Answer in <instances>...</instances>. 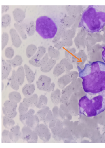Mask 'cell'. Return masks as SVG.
<instances>
[{
  "instance_id": "6da1fadb",
  "label": "cell",
  "mask_w": 105,
  "mask_h": 148,
  "mask_svg": "<svg viewBox=\"0 0 105 148\" xmlns=\"http://www.w3.org/2000/svg\"><path fill=\"white\" fill-rule=\"evenodd\" d=\"M79 77L82 79L85 92L97 93L105 90V63L97 61L85 65L83 69L77 66Z\"/></svg>"
},
{
  "instance_id": "7a4b0ae2",
  "label": "cell",
  "mask_w": 105,
  "mask_h": 148,
  "mask_svg": "<svg viewBox=\"0 0 105 148\" xmlns=\"http://www.w3.org/2000/svg\"><path fill=\"white\" fill-rule=\"evenodd\" d=\"M105 26V6H89L83 10L78 27L87 32H100Z\"/></svg>"
},
{
  "instance_id": "3957f363",
  "label": "cell",
  "mask_w": 105,
  "mask_h": 148,
  "mask_svg": "<svg viewBox=\"0 0 105 148\" xmlns=\"http://www.w3.org/2000/svg\"><path fill=\"white\" fill-rule=\"evenodd\" d=\"M79 113L88 117H93L105 110V90L97 93H87L79 101Z\"/></svg>"
},
{
  "instance_id": "277c9868",
  "label": "cell",
  "mask_w": 105,
  "mask_h": 148,
  "mask_svg": "<svg viewBox=\"0 0 105 148\" xmlns=\"http://www.w3.org/2000/svg\"><path fill=\"white\" fill-rule=\"evenodd\" d=\"M58 28L55 21L49 16H41L36 20V32L44 39L54 38Z\"/></svg>"
},
{
  "instance_id": "5b68a950",
  "label": "cell",
  "mask_w": 105,
  "mask_h": 148,
  "mask_svg": "<svg viewBox=\"0 0 105 148\" xmlns=\"http://www.w3.org/2000/svg\"><path fill=\"white\" fill-rule=\"evenodd\" d=\"M18 103L6 100L4 103V107L2 108L3 114L5 116L10 118H14L18 114L16 109Z\"/></svg>"
},
{
  "instance_id": "8992f818",
  "label": "cell",
  "mask_w": 105,
  "mask_h": 148,
  "mask_svg": "<svg viewBox=\"0 0 105 148\" xmlns=\"http://www.w3.org/2000/svg\"><path fill=\"white\" fill-rule=\"evenodd\" d=\"M49 128L47 125L45 124H41L34 130H36L41 140L43 142H47L50 140L51 137V134Z\"/></svg>"
},
{
  "instance_id": "52a82bcc",
  "label": "cell",
  "mask_w": 105,
  "mask_h": 148,
  "mask_svg": "<svg viewBox=\"0 0 105 148\" xmlns=\"http://www.w3.org/2000/svg\"><path fill=\"white\" fill-rule=\"evenodd\" d=\"M51 78L44 75H41L36 81L37 88L41 91L47 92L51 84Z\"/></svg>"
},
{
  "instance_id": "ba28073f",
  "label": "cell",
  "mask_w": 105,
  "mask_h": 148,
  "mask_svg": "<svg viewBox=\"0 0 105 148\" xmlns=\"http://www.w3.org/2000/svg\"><path fill=\"white\" fill-rule=\"evenodd\" d=\"M73 91V84L72 82L70 84L67 85L64 89H62L60 103L61 104H67L69 99L72 96Z\"/></svg>"
},
{
  "instance_id": "9c48e42d",
  "label": "cell",
  "mask_w": 105,
  "mask_h": 148,
  "mask_svg": "<svg viewBox=\"0 0 105 148\" xmlns=\"http://www.w3.org/2000/svg\"><path fill=\"white\" fill-rule=\"evenodd\" d=\"M64 128L62 122L58 121L55 126L51 129L52 137L56 141H59L62 140V135Z\"/></svg>"
},
{
  "instance_id": "30bf717a",
  "label": "cell",
  "mask_w": 105,
  "mask_h": 148,
  "mask_svg": "<svg viewBox=\"0 0 105 148\" xmlns=\"http://www.w3.org/2000/svg\"><path fill=\"white\" fill-rule=\"evenodd\" d=\"M9 34L12 45L15 47L19 48L21 46L22 42L21 36L16 29L14 28H12L9 30Z\"/></svg>"
},
{
  "instance_id": "8fae6325",
  "label": "cell",
  "mask_w": 105,
  "mask_h": 148,
  "mask_svg": "<svg viewBox=\"0 0 105 148\" xmlns=\"http://www.w3.org/2000/svg\"><path fill=\"white\" fill-rule=\"evenodd\" d=\"M59 114L60 117L64 120H71L72 118V116L68 109V103H62L61 104L60 108L59 109Z\"/></svg>"
},
{
  "instance_id": "7c38bea8",
  "label": "cell",
  "mask_w": 105,
  "mask_h": 148,
  "mask_svg": "<svg viewBox=\"0 0 105 148\" xmlns=\"http://www.w3.org/2000/svg\"><path fill=\"white\" fill-rule=\"evenodd\" d=\"M21 132L20 131V126L19 125L14 126L9 131V137L12 142H18L19 139H21Z\"/></svg>"
},
{
  "instance_id": "4fadbf2b",
  "label": "cell",
  "mask_w": 105,
  "mask_h": 148,
  "mask_svg": "<svg viewBox=\"0 0 105 148\" xmlns=\"http://www.w3.org/2000/svg\"><path fill=\"white\" fill-rule=\"evenodd\" d=\"M39 122L40 120L38 116L36 114H34L33 116L26 119L22 124L24 125L28 126L33 130H34L39 125Z\"/></svg>"
},
{
  "instance_id": "5bb4252c",
  "label": "cell",
  "mask_w": 105,
  "mask_h": 148,
  "mask_svg": "<svg viewBox=\"0 0 105 148\" xmlns=\"http://www.w3.org/2000/svg\"><path fill=\"white\" fill-rule=\"evenodd\" d=\"M13 16L15 21L17 23H22L25 18V12L19 8H16L13 11Z\"/></svg>"
},
{
  "instance_id": "9a60e30c",
  "label": "cell",
  "mask_w": 105,
  "mask_h": 148,
  "mask_svg": "<svg viewBox=\"0 0 105 148\" xmlns=\"http://www.w3.org/2000/svg\"><path fill=\"white\" fill-rule=\"evenodd\" d=\"M12 66L7 61L2 59V80L6 79L9 76L12 70Z\"/></svg>"
},
{
  "instance_id": "2e32d148",
  "label": "cell",
  "mask_w": 105,
  "mask_h": 148,
  "mask_svg": "<svg viewBox=\"0 0 105 148\" xmlns=\"http://www.w3.org/2000/svg\"><path fill=\"white\" fill-rule=\"evenodd\" d=\"M38 97L37 94H34L30 97H26L23 99L22 102L28 107H36L38 101Z\"/></svg>"
},
{
  "instance_id": "e0dca14e",
  "label": "cell",
  "mask_w": 105,
  "mask_h": 148,
  "mask_svg": "<svg viewBox=\"0 0 105 148\" xmlns=\"http://www.w3.org/2000/svg\"><path fill=\"white\" fill-rule=\"evenodd\" d=\"M26 24L24 23H15L14 24V27L17 32L19 33L22 39L25 40L27 38V34L26 31Z\"/></svg>"
},
{
  "instance_id": "ac0fdd59",
  "label": "cell",
  "mask_w": 105,
  "mask_h": 148,
  "mask_svg": "<svg viewBox=\"0 0 105 148\" xmlns=\"http://www.w3.org/2000/svg\"><path fill=\"white\" fill-rule=\"evenodd\" d=\"M72 82V81L70 76L68 73H66L59 78L58 80V85L60 88L63 89L68 84H70Z\"/></svg>"
},
{
  "instance_id": "d6986e66",
  "label": "cell",
  "mask_w": 105,
  "mask_h": 148,
  "mask_svg": "<svg viewBox=\"0 0 105 148\" xmlns=\"http://www.w3.org/2000/svg\"><path fill=\"white\" fill-rule=\"evenodd\" d=\"M35 86L33 83H28L22 87V92L26 98L30 97L34 94L35 91Z\"/></svg>"
},
{
  "instance_id": "ffe728a7",
  "label": "cell",
  "mask_w": 105,
  "mask_h": 148,
  "mask_svg": "<svg viewBox=\"0 0 105 148\" xmlns=\"http://www.w3.org/2000/svg\"><path fill=\"white\" fill-rule=\"evenodd\" d=\"M56 63V60L50 58L49 61L44 65L41 67L40 70L41 72L44 73L50 72L54 67Z\"/></svg>"
},
{
  "instance_id": "44dd1931",
  "label": "cell",
  "mask_w": 105,
  "mask_h": 148,
  "mask_svg": "<svg viewBox=\"0 0 105 148\" xmlns=\"http://www.w3.org/2000/svg\"><path fill=\"white\" fill-rule=\"evenodd\" d=\"M16 75L19 85L21 86L24 83L26 77L24 66H21L18 68L16 71Z\"/></svg>"
},
{
  "instance_id": "7402d4cb",
  "label": "cell",
  "mask_w": 105,
  "mask_h": 148,
  "mask_svg": "<svg viewBox=\"0 0 105 148\" xmlns=\"http://www.w3.org/2000/svg\"><path fill=\"white\" fill-rule=\"evenodd\" d=\"M76 22V18L70 16H66L60 20L61 24L65 26L67 29L72 27Z\"/></svg>"
},
{
  "instance_id": "603a6c76",
  "label": "cell",
  "mask_w": 105,
  "mask_h": 148,
  "mask_svg": "<svg viewBox=\"0 0 105 148\" xmlns=\"http://www.w3.org/2000/svg\"><path fill=\"white\" fill-rule=\"evenodd\" d=\"M62 96V92L60 89H57L51 92L50 95V99L52 103L56 106L60 103Z\"/></svg>"
},
{
  "instance_id": "cb8c5ba5",
  "label": "cell",
  "mask_w": 105,
  "mask_h": 148,
  "mask_svg": "<svg viewBox=\"0 0 105 148\" xmlns=\"http://www.w3.org/2000/svg\"><path fill=\"white\" fill-rule=\"evenodd\" d=\"M33 131L28 126L24 125L21 130V139L24 141H28L32 135Z\"/></svg>"
},
{
  "instance_id": "d4e9b609",
  "label": "cell",
  "mask_w": 105,
  "mask_h": 148,
  "mask_svg": "<svg viewBox=\"0 0 105 148\" xmlns=\"http://www.w3.org/2000/svg\"><path fill=\"white\" fill-rule=\"evenodd\" d=\"M76 49L75 48H70L67 47L65 49V58L73 64H74L75 56Z\"/></svg>"
},
{
  "instance_id": "484cf974",
  "label": "cell",
  "mask_w": 105,
  "mask_h": 148,
  "mask_svg": "<svg viewBox=\"0 0 105 148\" xmlns=\"http://www.w3.org/2000/svg\"><path fill=\"white\" fill-rule=\"evenodd\" d=\"M24 67L27 80L28 83H33L35 79V73L27 65L24 64Z\"/></svg>"
},
{
  "instance_id": "4316f807",
  "label": "cell",
  "mask_w": 105,
  "mask_h": 148,
  "mask_svg": "<svg viewBox=\"0 0 105 148\" xmlns=\"http://www.w3.org/2000/svg\"><path fill=\"white\" fill-rule=\"evenodd\" d=\"M6 61L9 63L12 67L16 68V67L21 66L23 62V59L20 55H16L12 59L7 60Z\"/></svg>"
},
{
  "instance_id": "83f0119b",
  "label": "cell",
  "mask_w": 105,
  "mask_h": 148,
  "mask_svg": "<svg viewBox=\"0 0 105 148\" xmlns=\"http://www.w3.org/2000/svg\"><path fill=\"white\" fill-rule=\"evenodd\" d=\"M67 28L62 24L61 23L60 24L59 27L58 28V30L56 35L52 40V43L54 44H55L58 41L60 40L62 35L64 34V32H65V31L67 30Z\"/></svg>"
},
{
  "instance_id": "f1b7e54d",
  "label": "cell",
  "mask_w": 105,
  "mask_h": 148,
  "mask_svg": "<svg viewBox=\"0 0 105 148\" xmlns=\"http://www.w3.org/2000/svg\"><path fill=\"white\" fill-rule=\"evenodd\" d=\"M73 45V41L72 40H61L58 41L55 44H54V47L58 49L59 50H61L63 47H70L72 46Z\"/></svg>"
},
{
  "instance_id": "f546056e",
  "label": "cell",
  "mask_w": 105,
  "mask_h": 148,
  "mask_svg": "<svg viewBox=\"0 0 105 148\" xmlns=\"http://www.w3.org/2000/svg\"><path fill=\"white\" fill-rule=\"evenodd\" d=\"M19 84L18 83L16 75V71L14 70L10 78V86L13 89L17 91L19 88Z\"/></svg>"
},
{
  "instance_id": "4dcf8cb0",
  "label": "cell",
  "mask_w": 105,
  "mask_h": 148,
  "mask_svg": "<svg viewBox=\"0 0 105 148\" xmlns=\"http://www.w3.org/2000/svg\"><path fill=\"white\" fill-rule=\"evenodd\" d=\"M48 54L50 58L56 60L59 59L60 56V53L59 50L56 48L54 46H50L48 47Z\"/></svg>"
},
{
  "instance_id": "1f68e13d",
  "label": "cell",
  "mask_w": 105,
  "mask_h": 148,
  "mask_svg": "<svg viewBox=\"0 0 105 148\" xmlns=\"http://www.w3.org/2000/svg\"><path fill=\"white\" fill-rule=\"evenodd\" d=\"M75 34V29L71 28L65 31L62 35L61 40H70L74 38Z\"/></svg>"
},
{
  "instance_id": "d6a6232c",
  "label": "cell",
  "mask_w": 105,
  "mask_h": 148,
  "mask_svg": "<svg viewBox=\"0 0 105 148\" xmlns=\"http://www.w3.org/2000/svg\"><path fill=\"white\" fill-rule=\"evenodd\" d=\"M9 100L18 103L20 102L22 99L21 94L17 91H14L9 93L8 95Z\"/></svg>"
},
{
  "instance_id": "836d02e7",
  "label": "cell",
  "mask_w": 105,
  "mask_h": 148,
  "mask_svg": "<svg viewBox=\"0 0 105 148\" xmlns=\"http://www.w3.org/2000/svg\"><path fill=\"white\" fill-rule=\"evenodd\" d=\"M46 53L45 47L43 46H39L37 49V50L36 54L31 58L37 60H40L46 54Z\"/></svg>"
},
{
  "instance_id": "e575fe53",
  "label": "cell",
  "mask_w": 105,
  "mask_h": 148,
  "mask_svg": "<svg viewBox=\"0 0 105 148\" xmlns=\"http://www.w3.org/2000/svg\"><path fill=\"white\" fill-rule=\"evenodd\" d=\"M26 34L29 36H33L35 34L36 31V24L34 21H31L29 23L26 24Z\"/></svg>"
},
{
  "instance_id": "d590c367",
  "label": "cell",
  "mask_w": 105,
  "mask_h": 148,
  "mask_svg": "<svg viewBox=\"0 0 105 148\" xmlns=\"http://www.w3.org/2000/svg\"><path fill=\"white\" fill-rule=\"evenodd\" d=\"M15 121L13 119L4 116L3 118V125L6 129L10 130L14 126Z\"/></svg>"
},
{
  "instance_id": "8d00e7d4",
  "label": "cell",
  "mask_w": 105,
  "mask_h": 148,
  "mask_svg": "<svg viewBox=\"0 0 105 148\" xmlns=\"http://www.w3.org/2000/svg\"><path fill=\"white\" fill-rule=\"evenodd\" d=\"M50 111V108L48 106L40 109V110L37 111L36 113V115L38 116L40 121H42L44 120L48 112Z\"/></svg>"
},
{
  "instance_id": "74e56055",
  "label": "cell",
  "mask_w": 105,
  "mask_h": 148,
  "mask_svg": "<svg viewBox=\"0 0 105 148\" xmlns=\"http://www.w3.org/2000/svg\"><path fill=\"white\" fill-rule=\"evenodd\" d=\"M37 46L33 44H31L27 46L26 49V55L28 58L33 57L37 50Z\"/></svg>"
},
{
  "instance_id": "f35d334b",
  "label": "cell",
  "mask_w": 105,
  "mask_h": 148,
  "mask_svg": "<svg viewBox=\"0 0 105 148\" xmlns=\"http://www.w3.org/2000/svg\"><path fill=\"white\" fill-rule=\"evenodd\" d=\"M48 102V99L45 95H41L39 98L38 102L36 105V107L38 109H41L47 106Z\"/></svg>"
},
{
  "instance_id": "ab89813d",
  "label": "cell",
  "mask_w": 105,
  "mask_h": 148,
  "mask_svg": "<svg viewBox=\"0 0 105 148\" xmlns=\"http://www.w3.org/2000/svg\"><path fill=\"white\" fill-rule=\"evenodd\" d=\"M65 72V68L59 62L54 66L53 71V74L54 76L59 77Z\"/></svg>"
},
{
  "instance_id": "60d3db41",
  "label": "cell",
  "mask_w": 105,
  "mask_h": 148,
  "mask_svg": "<svg viewBox=\"0 0 105 148\" xmlns=\"http://www.w3.org/2000/svg\"><path fill=\"white\" fill-rule=\"evenodd\" d=\"M60 63L65 68L66 73L69 72L73 69V65L65 57L62 59Z\"/></svg>"
},
{
  "instance_id": "b9f144b4",
  "label": "cell",
  "mask_w": 105,
  "mask_h": 148,
  "mask_svg": "<svg viewBox=\"0 0 105 148\" xmlns=\"http://www.w3.org/2000/svg\"><path fill=\"white\" fill-rule=\"evenodd\" d=\"M11 17L10 15L6 14L2 17V27L6 28L10 25L11 22Z\"/></svg>"
},
{
  "instance_id": "7bdbcfd3",
  "label": "cell",
  "mask_w": 105,
  "mask_h": 148,
  "mask_svg": "<svg viewBox=\"0 0 105 148\" xmlns=\"http://www.w3.org/2000/svg\"><path fill=\"white\" fill-rule=\"evenodd\" d=\"M9 137V131L5 130L2 133V143H11Z\"/></svg>"
},
{
  "instance_id": "ee69618b",
  "label": "cell",
  "mask_w": 105,
  "mask_h": 148,
  "mask_svg": "<svg viewBox=\"0 0 105 148\" xmlns=\"http://www.w3.org/2000/svg\"><path fill=\"white\" fill-rule=\"evenodd\" d=\"M35 113V111L34 109H30L28 112H26L25 114L19 115V120L22 123H23L28 118L33 116Z\"/></svg>"
},
{
  "instance_id": "f6af8a7d",
  "label": "cell",
  "mask_w": 105,
  "mask_h": 148,
  "mask_svg": "<svg viewBox=\"0 0 105 148\" xmlns=\"http://www.w3.org/2000/svg\"><path fill=\"white\" fill-rule=\"evenodd\" d=\"M9 36L8 33L4 32L2 34V50L3 51L8 44Z\"/></svg>"
},
{
  "instance_id": "bcb514c9",
  "label": "cell",
  "mask_w": 105,
  "mask_h": 148,
  "mask_svg": "<svg viewBox=\"0 0 105 148\" xmlns=\"http://www.w3.org/2000/svg\"><path fill=\"white\" fill-rule=\"evenodd\" d=\"M5 57L8 59H11L14 56L15 52L13 48L11 47H6L5 51Z\"/></svg>"
},
{
  "instance_id": "7dc6e473",
  "label": "cell",
  "mask_w": 105,
  "mask_h": 148,
  "mask_svg": "<svg viewBox=\"0 0 105 148\" xmlns=\"http://www.w3.org/2000/svg\"><path fill=\"white\" fill-rule=\"evenodd\" d=\"M38 136L37 132L36 130H33L30 138L27 142L29 143H36L38 141Z\"/></svg>"
},
{
  "instance_id": "c3c4849f",
  "label": "cell",
  "mask_w": 105,
  "mask_h": 148,
  "mask_svg": "<svg viewBox=\"0 0 105 148\" xmlns=\"http://www.w3.org/2000/svg\"><path fill=\"white\" fill-rule=\"evenodd\" d=\"M29 108L26 106L23 102L20 103L19 104L18 111L19 113V115H22L25 114L26 112H28Z\"/></svg>"
},
{
  "instance_id": "681fc988",
  "label": "cell",
  "mask_w": 105,
  "mask_h": 148,
  "mask_svg": "<svg viewBox=\"0 0 105 148\" xmlns=\"http://www.w3.org/2000/svg\"><path fill=\"white\" fill-rule=\"evenodd\" d=\"M54 119L52 111L50 110V111L48 112V114H47L44 120L43 121V123L46 125L48 126V125H49V123L53 120V119Z\"/></svg>"
},
{
  "instance_id": "f907efd6",
  "label": "cell",
  "mask_w": 105,
  "mask_h": 148,
  "mask_svg": "<svg viewBox=\"0 0 105 148\" xmlns=\"http://www.w3.org/2000/svg\"><path fill=\"white\" fill-rule=\"evenodd\" d=\"M59 108L57 106H55L52 109V112L53 113L54 117L57 121L60 120L59 117H60L59 114Z\"/></svg>"
},
{
  "instance_id": "816d5d0a",
  "label": "cell",
  "mask_w": 105,
  "mask_h": 148,
  "mask_svg": "<svg viewBox=\"0 0 105 148\" xmlns=\"http://www.w3.org/2000/svg\"><path fill=\"white\" fill-rule=\"evenodd\" d=\"M68 75H70L72 81H74L77 80V77L79 76V72H76V71H69L67 72Z\"/></svg>"
},
{
  "instance_id": "f5cc1de1",
  "label": "cell",
  "mask_w": 105,
  "mask_h": 148,
  "mask_svg": "<svg viewBox=\"0 0 105 148\" xmlns=\"http://www.w3.org/2000/svg\"><path fill=\"white\" fill-rule=\"evenodd\" d=\"M40 60H36V59L31 58L30 60L29 61V63L30 64L32 65L34 67L40 68Z\"/></svg>"
},
{
  "instance_id": "db71d44e",
  "label": "cell",
  "mask_w": 105,
  "mask_h": 148,
  "mask_svg": "<svg viewBox=\"0 0 105 148\" xmlns=\"http://www.w3.org/2000/svg\"><path fill=\"white\" fill-rule=\"evenodd\" d=\"M49 59H49V57L48 53H46V54L40 60L41 67L44 65L46 63H47L49 61Z\"/></svg>"
},
{
  "instance_id": "11a10c76",
  "label": "cell",
  "mask_w": 105,
  "mask_h": 148,
  "mask_svg": "<svg viewBox=\"0 0 105 148\" xmlns=\"http://www.w3.org/2000/svg\"><path fill=\"white\" fill-rule=\"evenodd\" d=\"M57 120L55 119H53V120L51 121V122H50L49 123V129L51 130L52 128H53V127H54L55 126L56 124V122L57 121Z\"/></svg>"
},
{
  "instance_id": "9f6ffc18",
  "label": "cell",
  "mask_w": 105,
  "mask_h": 148,
  "mask_svg": "<svg viewBox=\"0 0 105 148\" xmlns=\"http://www.w3.org/2000/svg\"><path fill=\"white\" fill-rule=\"evenodd\" d=\"M55 87V84L54 83H51L50 86H49V88L47 90V92H52V91L54 90V88Z\"/></svg>"
},
{
  "instance_id": "6f0895ef",
  "label": "cell",
  "mask_w": 105,
  "mask_h": 148,
  "mask_svg": "<svg viewBox=\"0 0 105 148\" xmlns=\"http://www.w3.org/2000/svg\"><path fill=\"white\" fill-rule=\"evenodd\" d=\"M9 9V6H2V13L6 12Z\"/></svg>"
},
{
  "instance_id": "680465c9",
  "label": "cell",
  "mask_w": 105,
  "mask_h": 148,
  "mask_svg": "<svg viewBox=\"0 0 105 148\" xmlns=\"http://www.w3.org/2000/svg\"><path fill=\"white\" fill-rule=\"evenodd\" d=\"M102 57L103 60L105 63V47L104 49V50L102 53Z\"/></svg>"
},
{
  "instance_id": "91938a15",
  "label": "cell",
  "mask_w": 105,
  "mask_h": 148,
  "mask_svg": "<svg viewBox=\"0 0 105 148\" xmlns=\"http://www.w3.org/2000/svg\"><path fill=\"white\" fill-rule=\"evenodd\" d=\"M2 90H3V89H4V84H3V82H2Z\"/></svg>"
}]
</instances>
